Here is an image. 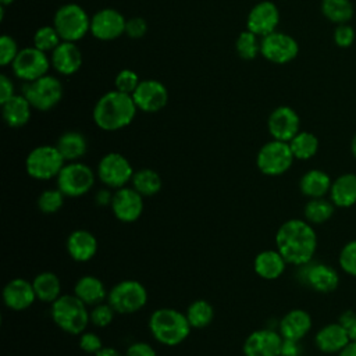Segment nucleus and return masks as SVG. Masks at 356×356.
<instances>
[{
	"label": "nucleus",
	"instance_id": "35",
	"mask_svg": "<svg viewBox=\"0 0 356 356\" xmlns=\"http://www.w3.org/2000/svg\"><path fill=\"white\" fill-rule=\"evenodd\" d=\"M288 143L295 160H309L318 152V139L309 131H299Z\"/></svg>",
	"mask_w": 356,
	"mask_h": 356
},
{
	"label": "nucleus",
	"instance_id": "24",
	"mask_svg": "<svg viewBox=\"0 0 356 356\" xmlns=\"http://www.w3.org/2000/svg\"><path fill=\"white\" fill-rule=\"evenodd\" d=\"M349 342L350 338L346 328L338 321L323 325L314 335L316 348L327 355H338Z\"/></svg>",
	"mask_w": 356,
	"mask_h": 356
},
{
	"label": "nucleus",
	"instance_id": "47",
	"mask_svg": "<svg viewBox=\"0 0 356 356\" xmlns=\"http://www.w3.org/2000/svg\"><path fill=\"white\" fill-rule=\"evenodd\" d=\"M146 31H147V24L145 21V18L134 17V18L127 19L125 35L129 36L131 39H139V38L145 36Z\"/></svg>",
	"mask_w": 356,
	"mask_h": 356
},
{
	"label": "nucleus",
	"instance_id": "18",
	"mask_svg": "<svg viewBox=\"0 0 356 356\" xmlns=\"http://www.w3.org/2000/svg\"><path fill=\"white\" fill-rule=\"evenodd\" d=\"M132 99L138 110L145 113H157L167 106L168 90L156 79H145L140 81L132 93Z\"/></svg>",
	"mask_w": 356,
	"mask_h": 356
},
{
	"label": "nucleus",
	"instance_id": "19",
	"mask_svg": "<svg viewBox=\"0 0 356 356\" xmlns=\"http://www.w3.org/2000/svg\"><path fill=\"white\" fill-rule=\"evenodd\" d=\"M267 129L273 139L289 142L300 131V118L292 107L280 106L270 113Z\"/></svg>",
	"mask_w": 356,
	"mask_h": 356
},
{
	"label": "nucleus",
	"instance_id": "52",
	"mask_svg": "<svg viewBox=\"0 0 356 356\" xmlns=\"http://www.w3.org/2000/svg\"><path fill=\"white\" fill-rule=\"evenodd\" d=\"M113 195H114V191L107 188V186H103L102 189L96 191V193H95V203H96V206L110 207L111 200H113Z\"/></svg>",
	"mask_w": 356,
	"mask_h": 356
},
{
	"label": "nucleus",
	"instance_id": "40",
	"mask_svg": "<svg viewBox=\"0 0 356 356\" xmlns=\"http://www.w3.org/2000/svg\"><path fill=\"white\" fill-rule=\"evenodd\" d=\"M61 38L54 26H40L33 35V46L42 51H53L60 43Z\"/></svg>",
	"mask_w": 356,
	"mask_h": 356
},
{
	"label": "nucleus",
	"instance_id": "14",
	"mask_svg": "<svg viewBox=\"0 0 356 356\" xmlns=\"http://www.w3.org/2000/svg\"><path fill=\"white\" fill-rule=\"evenodd\" d=\"M260 53L270 63L286 64L296 58L299 44L291 35L275 31L261 38Z\"/></svg>",
	"mask_w": 356,
	"mask_h": 356
},
{
	"label": "nucleus",
	"instance_id": "20",
	"mask_svg": "<svg viewBox=\"0 0 356 356\" xmlns=\"http://www.w3.org/2000/svg\"><path fill=\"white\" fill-rule=\"evenodd\" d=\"M280 22L278 7L268 0L257 3L248 14L246 28L254 35L263 38L277 31Z\"/></svg>",
	"mask_w": 356,
	"mask_h": 356
},
{
	"label": "nucleus",
	"instance_id": "4",
	"mask_svg": "<svg viewBox=\"0 0 356 356\" xmlns=\"http://www.w3.org/2000/svg\"><path fill=\"white\" fill-rule=\"evenodd\" d=\"M53 323L65 334L79 335L90 324L89 307L74 293H63L50 305Z\"/></svg>",
	"mask_w": 356,
	"mask_h": 356
},
{
	"label": "nucleus",
	"instance_id": "29",
	"mask_svg": "<svg viewBox=\"0 0 356 356\" xmlns=\"http://www.w3.org/2000/svg\"><path fill=\"white\" fill-rule=\"evenodd\" d=\"M331 184L332 179L325 171L320 168H312L300 177L299 191L307 199L325 197L330 193Z\"/></svg>",
	"mask_w": 356,
	"mask_h": 356
},
{
	"label": "nucleus",
	"instance_id": "31",
	"mask_svg": "<svg viewBox=\"0 0 356 356\" xmlns=\"http://www.w3.org/2000/svg\"><path fill=\"white\" fill-rule=\"evenodd\" d=\"M32 285L36 293V299L43 303L51 305L57 298L63 295L61 281L53 271L38 273L32 280Z\"/></svg>",
	"mask_w": 356,
	"mask_h": 356
},
{
	"label": "nucleus",
	"instance_id": "13",
	"mask_svg": "<svg viewBox=\"0 0 356 356\" xmlns=\"http://www.w3.org/2000/svg\"><path fill=\"white\" fill-rule=\"evenodd\" d=\"M50 60L46 53L33 47H25L18 51L11 67L17 78L24 82H32L44 76L50 68Z\"/></svg>",
	"mask_w": 356,
	"mask_h": 356
},
{
	"label": "nucleus",
	"instance_id": "6",
	"mask_svg": "<svg viewBox=\"0 0 356 356\" xmlns=\"http://www.w3.org/2000/svg\"><path fill=\"white\" fill-rule=\"evenodd\" d=\"M146 286L138 280H122L108 289L107 302L117 314H134L147 303Z\"/></svg>",
	"mask_w": 356,
	"mask_h": 356
},
{
	"label": "nucleus",
	"instance_id": "45",
	"mask_svg": "<svg viewBox=\"0 0 356 356\" xmlns=\"http://www.w3.org/2000/svg\"><path fill=\"white\" fill-rule=\"evenodd\" d=\"M18 51L19 50H18L17 42L11 36L3 35L0 38V64L3 67L8 65V64H13Z\"/></svg>",
	"mask_w": 356,
	"mask_h": 356
},
{
	"label": "nucleus",
	"instance_id": "44",
	"mask_svg": "<svg viewBox=\"0 0 356 356\" xmlns=\"http://www.w3.org/2000/svg\"><path fill=\"white\" fill-rule=\"evenodd\" d=\"M78 345L81 348V350L83 353H88V355H95L96 352H99L104 345L102 342V338L100 335H97L95 331H89V330H85L82 334L78 335Z\"/></svg>",
	"mask_w": 356,
	"mask_h": 356
},
{
	"label": "nucleus",
	"instance_id": "49",
	"mask_svg": "<svg viewBox=\"0 0 356 356\" xmlns=\"http://www.w3.org/2000/svg\"><path fill=\"white\" fill-rule=\"evenodd\" d=\"M338 323L342 324V325L346 328L350 341L356 342V313L352 312V310L343 312V313L338 317Z\"/></svg>",
	"mask_w": 356,
	"mask_h": 356
},
{
	"label": "nucleus",
	"instance_id": "55",
	"mask_svg": "<svg viewBox=\"0 0 356 356\" xmlns=\"http://www.w3.org/2000/svg\"><path fill=\"white\" fill-rule=\"evenodd\" d=\"M350 152H352L353 157L356 159V134L353 135V138H352V140H350Z\"/></svg>",
	"mask_w": 356,
	"mask_h": 356
},
{
	"label": "nucleus",
	"instance_id": "3",
	"mask_svg": "<svg viewBox=\"0 0 356 356\" xmlns=\"http://www.w3.org/2000/svg\"><path fill=\"white\" fill-rule=\"evenodd\" d=\"M147 325L153 339L164 346L182 343L192 331L185 312L172 307H159L152 312Z\"/></svg>",
	"mask_w": 356,
	"mask_h": 356
},
{
	"label": "nucleus",
	"instance_id": "39",
	"mask_svg": "<svg viewBox=\"0 0 356 356\" xmlns=\"http://www.w3.org/2000/svg\"><path fill=\"white\" fill-rule=\"evenodd\" d=\"M257 35L250 31H243L238 35L235 42L236 53L243 60H253L260 51V42L257 40Z\"/></svg>",
	"mask_w": 356,
	"mask_h": 356
},
{
	"label": "nucleus",
	"instance_id": "12",
	"mask_svg": "<svg viewBox=\"0 0 356 356\" xmlns=\"http://www.w3.org/2000/svg\"><path fill=\"white\" fill-rule=\"evenodd\" d=\"M298 278L302 284L320 293H330L339 285L338 271L323 261H309L299 267Z\"/></svg>",
	"mask_w": 356,
	"mask_h": 356
},
{
	"label": "nucleus",
	"instance_id": "41",
	"mask_svg": "<svg viewBox=\"0 0 356 356\" xmlns=\"http://www.w3.org/2000/svg\"><path fill=\"white\" fill-rule=\"evenodd\" d=\"M115 314H117L115 310L111 307V305L107 300L89 309L90 324L97 327V328L108 327L113 323Z\"/></svg>",
	"mask_w": 356,
	"mask_h": 356
},
{
	"label": "nucleus",
	"instance_id": "8",
	"mask_svg": "<svg viewBox=\"0 0 356 356\" xmlns=\"http://www.w3.org/2000/svg\"><path fill=\"white\" fill-rule=\"evenodd\" d=\"M53 26L58 32L61 40L76 42L90 32V18L81 6L68 3L56 11Z\"/></svg>",
	"mask_w": 356,
	"mask_h": 356
},
{
	"label": "nucleus",
	"instance_id": "26",
	"mask_svg": "<svg viewBox=\"0 0 356 356\" xmlns=\"http://www.w3.org/2000/svg\"><path fill=\"white\" fill-rule=\"evenodd\" d=\"M72 293L90 309L107 300L108 289L106 288L104 282L99 277L88 274V275L79 277L75 281Z\"/></svg>",
	"mask_w": 356,
	"mask_h": 356
},
{
	"label": "nucleus",
	"instance_id": "51",
	"mask_svg": "<svg viewBox=\"0 0 356 356\" xmlns=\"http://www.w3.org/2000/svg\"><path fill=\"white\" fill-rule=\"evenodd\" d=\"M280 356H302L300 341L293 339H282L281 353Z\"/></svg>",
	"mask_w": 356,
	"mask_h": 356
},
{
	"label": "nucleus",
	"instance_id": "48",
	"mask_svg": "<svg viewBox=\"0 0 356 356\" xmlns=\"http://www.w3.org/2000/svg\"><path fill=\"white\" fill-rule=\"evenodd\" d=\"M124 355L125 356H157V352L150 343L143 341H136L127 348Z\"/></svg>",
	"mask_w": 356,
	"mask_h": 356
},
{
	"label": "nucleus",
	"instance_id": "2",
	"mask_svg": "<svg viewBox=\"0 0 356 356\" xmlns=\"http://www.w3.org/2000/svg\"><path fill=\"white\" fill-rule=\"evenodd\" d=\"M136 111L138 107L132 96L114 89L96 102L92 117L100 129L113 132L128 127L134 121Z\"/></svg>",
	"mask_w": 356,
	"mask_h": 356
},
{
	"label": "nucleus",
	"instance_id": "16",
	"mask_svg": "<svg viewBox=\"0 0 356 356\" xmlns=\"http://www.w3.org/2000/svg\"><path fill=\"white\" fill-rule=\"evenodd\" d=\"M282 339L278 330L259 328L246 337L242 352L245 356H280Z\"/></svg>",
	"mask_w": 356,
	"mask_h": 356
},
{
	"label": "nucleus",
	"instance_id": "42",
	"mask_svg": "<svg viewBox=\"0 0 356 356\" xmlns=\"http://www.w3.org/2000/svg\"><path fill=\"white\" fill-rule=\"evenodd\" d=\"M338 263L343 273L356 278V239L346 242L338 254Z\"/></svg>",
	"mask_w": 356,
	"mask_h": 356
},
{
	"label": "nucleus",
	"instance_id": "34",
	"mask_svg": "<svg viewBox=\"0 0 356 356\" xmlns=\"http://www.w3.org/2000/svg\"><path fill=\"white\" fill-rule=\"evenodd\" d=\"M335 206L330 199L317 197L309 199L303 207V217L312 225L327 222L335 213Z\"/></svg>",
	"mask_w": 356,
	"mask_h": 356
},
{
	"label": "nucleus",
	"instance_id": "10",
	"mask_svg": "<svg viewBox=\"0 0 356 356\" xmlns=\"http://www.w3.org/2000/svg\"><path fill=\"white\" fill-rule=\"evenodd\" d=\"M134 172L131 161L118 152L106 153L96 167L97 179L113 191L129 185Z\"/></svg>",
	"mask_w": 356,
	"mask_h": 356
},
{
	"label": "nucleus",
	"instance_id": "36",
	"mask_svg": "<svg viewBox=\"0 0 356 356\" xmlns=\"http://www.w3.org/2000/svg\"><path fill=\"white\" fill-rule=\"evenodd\" d=\"M185 316L192 328L202 330L211 324L214 318V309L210 302L204 299H196L188 305Z\"/></svg>",
	"mask_w": 356,
	"mask_h": 356
},
{
	"label": "nucleus",
	"instance_id": "30",
	"mask_svg": "<svg viewBox=\"0 0 356 356\" xmlns=\"http://www.w3.org/2000/svg\"><path fill=\"white\" fill-rule=\"evenodd\" d=\"M32 108L33 107L24 95H14L1 104L3 120L11 128H21L31 120Z\"/></svg>",
	"mask_w": 356,
	"mask_h": 356
},
{
	"label": "nucleus",
	"instance_id": "37",
	"mask_svg": "<svg viewBox=\"0 0 356 356\" xmlns=\"http://www.w3.org/2000/svg\"><path fill=\"white\" fill-rule=\"evenodd\" d=\"M321 13L337 25L348 24L353 17V6L350 0H323Z\"/></svg>",
	"mask_w": 356,
	"mask_h": 356
},
{
	"label": "nucleus",
	"instance_id": "22",
	"mask_svg": "<svg viewBox=\"0 0 356 356\" xmlns=\"http://www.w3.org/2000/svg\"><path fill=\"white\" fill-rule=\"evenodd\" d=\"M65 249L68 256L76 263H86L92 260L99 249L96 236L83 228H78L70 232L65 241Z\"/></svg>",
	"mask_w": 356,
	"mask_h": 356
},
{
	"label": "nucleus",
	"instance_id": "33",
	"mask_svg": "<svg viewBox=\"0 0 356 356\" xmlns=\"http://www.w3.org/2000/svg\"><path fill=\"white\" fill-rule=\"evenodd\" d=\"M129 185L143 197H152L161 191L163 179L156 170L140 168L134 172Z\"/></svg>",
	"mask_w": 356,
	"mask_h": 356
},
{
	"label": "nucleus",
	"instance_id": "38",
	"mask_svg": "<svg viewBox=\"0 0 356 356\" xmlns=\"http://www.w3.org/2000/svg\"><path fill=\"white\" fill-rule=\"evenodd\" d=\"M65 195L56 186V188H47L40 192L38 196V209L43 214H54L64 206Z\"/></svg>",
	"mask_w": 356,
	"mask_h": 356
},
{
	"label": "nucleus",
	"instance_id": "28",
	"mask_svg": "<svg viewBox=\"0 0 356 356\" xmlns=\"http://www.w3.org/2000/svg\"><path fill=\"white\" fill-rule=\"evenodd\" d=\"M330 200L337 209H349L356 204V174L345 172L332 179Z\"/></svg>",
	"mask_w": 356,
	"mask_h": 356
},
{
	"label": "nucleus",
	"instance_id": "7",
	"mask_svg": "<svg viewBox=\"0 0 356 356\" xmlns=\"http://www.w3.org/2000/svg\"><path fill=\"white\" fill-rule=\"evenodd\" d=\"M97 179L96 171L82 161H67L56 178L57 188L65 197H81L86 195Z\"/></svg>",
	"mask_w": 356,
	"mask_h": 356
},
{
	"label": "nucleus",
	"instance_id": "21",
	"mask_svg": "<svg viewBox=\"0 0 356 356\" xmlns=\"http://www.w3.org/2000/svg\"><path fill=\"white\" fill-rule=\"evenodd\" d=\"M3 303L13 312H24L38 300L32 281L17 277L10 280L1 292Z\"/></svg>",
	"mask_w": 356,
	"mask_h": 356
},
{
	"label": "nucleus",
	"instance_id": "43",
	"mask_svg": "<svg viewBox=\"0 0 356 356\" xmlns=\"http://www.w3.org/2000/svg\"><path fill=\"white\" fill-rule=\"evenodd\" d=\"M140 83L139 81V76L135 71L129 70V68H125V70H121L117 76H115V81H114V85H115V89L122 92V93H127V95H131L135 92V89L138 88V85Z\"/></svg>",
	"mask_w": 356,
	"mask_h": 356
},
{
	"label": "nucleus",
	"instance_id": "5",
	"mask_svg": "<svg viewBox=\"0 0 356 356\" xmlns=\"http://www.w3.org/2000/svg\"><path fill=\"white\" fill-rule=\"evenodd\" d=\"M65 163L56 145H40L28 153L25 171L36 181H50L57 178Z\"/></svg>",
	"mask_w": 356,
	"mask_h": 356
},
{
	"label": "nucleus",
	"instance_id": "9",
	"mask_svg": "<svg viewBox=\"0 0 356 356\" xmlns=\"http://www.w3.org/2000/svg\"><path fill=\"white\" fill-rule=\"evenodd\" d=\"M293 154L288 142L271 139L266 142L256 154V165L263 175L280 177L293 164Z\"/></svg>",
	"mask_w": 356,
	"mask_h": 356
},
{
	"label": "nucleus",
	"instance_id": "54",
	"mask_svg": "<svg viewBox=\"0 0 356 356\" xmlns=\"http://www.w3.org/2000/svg\"><path fill=\"white\" fill-rule=\"evenodd\" d=\"M338 356H356V342L350 341L339 353Z\"/></svg>",
	"mask_w": 356,
	"mask_h": 356
},
{
	"label": "nucleus",
	"instance_id": "15",
	"mask_svg": "<svg viewBox=\"0 0 356 356\" xmlns=\"http://www.w3.org/2000/svg\"><path fill=\"white\" fill-rule=\"evenodd\" d=\"M110 209L118 221L131 224L140 218L145 209V197L131 185H127L114 191Z\"/></svg>",
	"mask_w": 356,
	"mask_h": 356
},
{
	"label": "nucleus",
	"instance_id": "32",
	"mask_svg": "<svg viewBox=\"0 0 356 356\" xmlns=\"http://www.w3.org/2000/svg\"><path fill=\"white\" fill-rule=\"evenodd\" d=\"M65 161H79L88 152L86 138L78 131H67L56 142Z\"/></svg>",
	"mask_w": 356,
	"mask_h": 356
},
{
	"label": "nucleus",
	"instance_id": "46",
	"mask_svg": "<svg viewBox=\"0 0 356 356\" xmlns=\"http://www.w3.org/2000/svg\"><path fill=\"white\" fill-rule=\"evenodd\" d=\"M355 29L349 24H339L334 31V42L341 49L350 47L355 42Z\"/></svg>",
	"mask_w": 356,
	"mask_h": 356
},
{
	"label": "nucleus",
	"instance_id": "53",
	"mask_svg": "<svg viewBox=\"0 0 356 356\" xmlns=\"http://www.w3.org/2000/svg\"><path fill=\"white\" fill-rule=\"evenodd\" d=\"M93 356H125L124 353H121L117 348L113 346H103L99 352H96Z\"/></svg>",
	"mask_w": 356,
	"mask_h": 356
},
{
	"label": "nucleus",
	"instance_id": "1",
	"mask_svg": "<svg viewBox=\"0 0 356 356\" xmlns=\"http://www.w3.org/2000/svg\"><path fill=\"white\" fill-rule=\"evenodd\" d=\"M275 249L288 264L300 267L314 259L317 250V234L305 218H289L275 232Z\"/></svg>",
	"mask_w": 356,
	"mask_h": 356
},
{
	"label": "nucleus",
	"instance_id": "11",
	"mask_svg": "<svg viewBox=\"0 0 356 356\" xmlns=\"http://www.w3.org/2000/svg\"><path fill=\"white\" fill-rule=\"evenodd\" d=\"M22 95L35 110L49 111L57 106L63 97V85L60 79L51 75H44L32 82H25Z\"/></svg>",
	"mask_w": 356,
	"mask_h": 356
},
{
	"label": "nucleus",
	"instance_id": "50",
	"mask_svg": "<svg viewBox=\"0 0 356 356\" xmlns=\"http://www.w3.org/2000/svg\"><path fill=\"white\" fill-rule=\"evenodd\" d=\"M14 83L13 81L6 75L1 74L0 75V103H6L8 99H11L14 96Z\"/></svg>",
	"mask_w": 356,
	"mask_h": 356
},
{
	"label": "nucleus",
	"instance_id": "56",
	"mask_svg": "<svg viewBox=\"0 0 356 356\" xmlns=\"http://www.w3.org/2000/svg\"><path fill=\"white\" fill-rule=\"evenodd\" d=\"M13 1H14V0H0V6L6 7V6H10Z\"/></svg>",
	"mask_w": 356,
	"mask_h": 356
},
{
	"label": "nucleus",
	"instance_id": "23",
	"mask_svg": "<svg viewBox=\"0 0 356 356\" xmlns=\"http://www.w3.org/2000/svg\"><path fill=\"white\" fill-rule=\"evenodd\" d=\"M312 316L303 309H292L286 312L278 321V332L284 339L302 341L312 330Z\"/></svg>",
	"mask_w": 356,
	"mask_h": 356
},
{
	"label": "nucleus",
	"instance_id": "27",
	"mask_svg": "<svg viewBox=\"0 0 356 356\" xmlns=\"http://www.w3.org/2000/svg\"><path fill=\"white\" fill-rule=\"evenodd\" d=\"M288 263L277 249H266L259 252L253 260V270L256 275L263 280L273 281L280 278Z\"/></svg>",
	"mask_w": 356,
	"mask_h": 356
},
{
	"label": "nucleus",
	"instance_id": "25",
	"mask_svg": "<svg viewBox=\"0 0 356 356\" xmlns=\"http://www.w3.org/2000/svg\"><path fill=\"white\" fill-rule=\"evenodd\" d=\"M50 63L61 75H72L82 65V53L75 42L63 40L53 51Z\"/></svg>",
	"mask_w": 356,
	"mask_h": 356
},
{
	"label": "nucleus",
	"instance_id": "17",
	"mask_svg": "<svg viewBox=\"0 0 356 356\" xmlns=\"http://www.w3.org/2000/svg\"><path fill=\"white\" fill-rule=\"evenodd\" d=\"M127 19L114 8H102L90 18V33L99 40H114L125 33Z\"/></svg>",
	"mask_w": 356,
	"mask_h": 356
}]
</instances>
